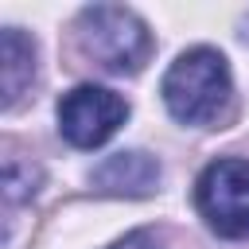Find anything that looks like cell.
<instances>
[{"label": "cell", "instance_id": "obj_1", "mask_svg": "<svg viewBox=\"0 0 249 249\" xmlns=\"http://www.w3.org/2000/svg\"><path fill=\"white\" fill-rule=\"evenodd\" d=\"M163 105L183 124H210L222 117L230 101V66L226 54L214 47H191L183 51L167 74H163Z\"/></svg>", "mask_w": 249, "mask_h": 249}, {"label": "cell", "instance_id": "obj_2", "mask_svg": "<svg viewBox=\"0 0 249 249\" xmlns=\"http://www.w3.org/2000/svg\"><path fill=\"white\" fill-rule=\"evenodd\" d=\"M78 47L109 74H136L152 54L148 23L121 4H89L78 16Z\"/></svg>", "mask_w": 249, "mask_h": 249}, {"label": "cell", "instance_id": "obj_3", "mask_svg": "<svg viewBox=\"0 0 249 249\" xmlns=\"http://www.w3.org/2000/svg\"><path fill=\"white\" fill-rule=\"evenodd\" d=\"M195 206L218 237H249V160H214L195 183Z\"/></svg>", "mask_w": 249, "mask_h": 249}, {"label": "cell", "instance_id": "obj_4", "mask_svg": "<svg viewBox=\"0 0 249 249\" xmlns=\"http://www.w3.org/2000/svg\"><path fill=\"white\" fill-rule=\"evenodd\" d=\"M128 117V101L105 86H74L58 101V132L74 148H101Z\"/></svg>", "mask_w": 249, "mask_h": 249}, {"label": "cell", "instance_id": "obj_5", "mask_svg": "<svg viewBox=\"0 0 249 249\" xmlns=\"http://www.w3.org/2000/svg\"><path fill=\"white\" fill-rule=\"evenodd\" d=\"M93 187L105 195H152L160 183V160L148 152H117L93 175Z\"/></svg>", "mask_w": 249, "mask_h": 249}, {"label": "cell", "instance_id": "obj_6", "mask_svg": "<svg viewBox=\"0 0 249 249\" xmlns=\"http://www.w3.org/2000/svg\"><path fill=\"white\" fill-rule=\"evenodd\" d=\"M35 78V43L19 27H4V105H16Z\"/></svg>", "mask_w": 249, "mask_h": 249}, {"label": "cell", "instance_id": "obj_7", "mask_svg": "<svg viewBox=\"0 0 249 249\" xmlns=\"http://www.w3.org/2000/svg\"><path fill=\"white\" fill-rule=\"evenodd\" d=\"M109 249H160V245H156V241L140 230V233H128L124 241H117V245H109Z\"/></svg>", "mask_w": 249, "mask_h": 249}]
</instances>
